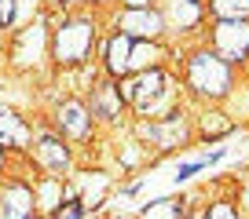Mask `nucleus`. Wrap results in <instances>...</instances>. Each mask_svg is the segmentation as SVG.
Wrapping results in <instances>:
<instances>
[{"label":"nucleus","instance_id":"f257e3e1","mask_svg":"<svg viewBox=\"0 0 249 219\" xmlns=\"http://www.w3.org/2000/svg\"><path fill=\"white\" fill-rule=\"evenodd\" d=\"M92 40H95V30H92V22H85V18L59 26L55 44H52L55 63H59V66H77V63H85V55L92 51Z\"/></svg>","mask_w":249,"mask_h":219},{"label":"nucleus","instance_id":"f03ea898","mask_svg":"<svg viewBox=\"0 0 249 219\" xmlns=\"http://www.w3.org/2000/svg\"><path fill=\"white\" fill-rule=\"evenodd\" d=\"M187 77H191V88H195V92L213 95V99L231 88V70H227V63L216 59V55H209V51H198L195 59H191Z\"/></svg>","mask_w":249,"mask_h":219},{"label":"nucleus","instance_id":"7ed1b4c3","mask_svg":"<svg viewBox=\"0 0 249 219\" xmlns=\"http://www.w3.org/2000/svg\"><path fill=\"white\" fill-rule=\"evenodd\" d=\"M213 47H216V59L224 63H242L249 55V22L242 18H227V22H216L213 30Z\"/></svg>","mask_w":249,"mask_h":219},{"label":"nucleus","instance_id":"20e7f679","mask_svg":"<svg viewBox=\"0 0 249 219\" xmlns=\"http://www.w3.org/2000/svg\"><path fill=\"white\" fill-rule=\"evenodd\" d=\"M165 95V77L161 70H143L136 80H128L124 84V99L132 102V106H140L143 113H150L154 110V102Z\"/></svg>","mask_w":249,"mask_h":219},{"label":"nucleus","instance_id":"39448f33","mask_svg":"<svg viewBox=\"0 0 249 219\" xmlns=\"http://www.w3.org/2000/svg\"><path fill=\"white\" fill-rule=\"evenodd\" d=\"M117 30H121V37L128 40H150L161 33V15L158 11H147V8H132V11H124L121 18H117Z\"/></svg>","mask_w":249,"mask_h":219},{"label":"nucleus","instance_id":"423d86ee","mask_svg":"<svg viewBox=\"0 0 249 219\" xmlns=\"http://www.w3.org/2000/svg\"><path fill=\"white\" fill-rule=\"evenodd\" d=\"M33 212V190L26 183H8L0 194V216L4 219H30Z\"/></svg>","mask_w":249,"mask_h":219},{"label":"nucleus","instance_id":"0eeeda50","mask_svg":"<svg viewBox=\"0 0 249 219\" xmlns=\"http://www.w3.org/2000/svg\"><path fill=\"white\" fill-rule=\"evenodd\" d=\"M59 125H62L66 135L81 139V135L88 132V110L81 106V102H62V106H59Z\"/></svg>","mask_w":249,"mask_h":219},{"label":"nucleus","instance_id":"6e6552de","mask_svg":"<svg viewBox=\"0 0 249 219\" xmlns=\"http://www.w3.org/2000/svg\"><path fill=\"white\" fill-rule=\"evenodd\" d=\"M128 51H132V40L117 33V37L107 44V66H110V73H117V77L128 73Z\"/></svg>","mask_w":249,"mask_h":219},{"label":"nucleus","instance_id":"1a4fd4ad","mask_svg":"<svg viewBox=\"0 0 249 219\" xmlns=\"http://www.w3.org/2000/svg\"><path fill=\"white\" fill-rule=\"evenodd\" d=\"M37 154H40V161H44L48 168H55V172H59V168H66V161H70V150L62 146L59 139H52V135L37 142Z\"/></svg>","mask_w":249,"mask_h":219},{"label":"nucleus","instance_id":"9d476101","mask_svg":"<svg viewBox=\"0 0 249 219\" xmlns=\"http://www.w3.org/2000/svg\"><path fill=\"white\" fill-rule=\"evenodd\" d=\"M117 110H121V88H99L92 99V113L95 117H117Z\"/></svg>","mask_w":249,"mask_h":219},{"label":"nucleus","instance_id":"9b49d317","mask_svg":"<svg viewBox=\"0 0 249 219\" xmlns=\"http://www.w3.org/2000/svg\"><path fill=\"white\" fill-rule=\"evenodd\" d=\"M158 47L150 44V40H140V44H132V51H128V73L132 70H154V63H158Z\"/></svg>","mask_w":249,"mask_h":219},{"label":"nucleus","instance_id":"f8f14e48","mask_svg":"<svg viewBox=\"0 0 249 219\" xmlns=\"http://www.w3.org/2000/svg\"><path fill=\"white\" fill-rule=\"evenodd\" d=\"M22 125H18V117L11 113V110L0 106V146H11V142H22Z\"/></svg>","mask_w":249,"mask_h":219},{"label":"nucleus","instance_id":"ddd939ff","mask_svg":"<svg viewBox=\"0 0 249 219\" xmlns=\"http://www.w3.org/2000/svg\"><path fill=\"white\" fill-rule=\"evenodd\" d=\"M213 15H220V22L227 18H249V0H213Z\"/></svg>","mask_w":249,"mask_h":219},{"label":"nucleus","instance_id":"4468645a","mask_svg":"<svg viewBox=\"0 0 249 219\" xmlns=\"http://www.w3.org/2000/svg\"><path fill=\"white\" fill-rule=\"evenodd\" d=\"M198 11H202V8H198L195 0H172V11H169V15L176 18L179 30H183V26H195L198 22Z\"/></svg>","mask_w":249,"mask_h":219},{"label":"nucleus","instance_id":"2eb2a0df","mask_svg":"<svg viewBox=\"0 0 249 219\" xmlns=\"http://www.w3.org/2000/svg\"><path fill=\"white\" fill-rule=\"evenodd\" d=\"M143 219H183L179 216V204L169 201V197H161V201L147 204V212H143Z\"/></svg>","mask_w":249,"mask_h":219},{"label":"nucleus","instance_id":"dca6fc26","mask_svg":"<svg viewBox=\"0 0 249 219\" xmlns=\"http://www.w3.org/2000/svg\"><path fill=\"white\" fill-rule=\"evenodd\" d=\"M18 15V0H0V26H11Z\"/></svg>","mask_w":249,"mask_h":219},{"label":"nucleus","instance_id":"f3484780","mask_svg":"<svg viewBox=\"0 0 249 219\" xmlns=\"http://www.w3.org/2000/svg\"><path fill=\"white\" fill-rule=\"evenodd\" d=\"M205 219H238V212H234V204L220 201V204H213V208H209V216H205Z\"/></svg>","mask_w":249,"mask_h":219},{"label":"nucleus","instance_id":"a211bd4d","mask_svg":"<svg viewBox=\"0 0 249 219\" xmlns=\"http://www.w3.org/2000/svg\"><path fill=\"white\" fill-rule=\"evenodd\" d=\"M81 212H85V208H81V201H66V208L55 212V219H81Z\"/></svg>","mask_w":249,"mask_h":219},{"label":"nucleus","instance_id":"6ab92c4d","mask_svg":"<svg viewBox=\"0 0 249 219\" xmlns=\"http://www.w3.org/2000/svg\"><path fill=\"white\" fill-rule=\"evenodd\" d=\"M224 121H209V117H205V135H209V132H224Z\"/></svg>","mask_w":249,"mask_h":219},{"label":"nucleus","instance_id":"aec40b11","mask_svg":"<svg viewBox=\"0 0 249 219\" xmlns=\"http://www.w3.org/2000/svg\"><path fill=\"white\" fill-rule=\"evenodd\" d=\"M0 164H4V146H0Z\"/></svg>","mask_w":249,"mask_h":219},{"label":"nucleus","instance_id":"412c9836","mask_svg":"<svg viewBox=\"0 0 249 219\" xmlns=\"http://www.w3.org/2000/svg\"><path fill=\"white\" fill-rule=\"evenodd\" d=\"M246 204H249V194H246Z\"/></svg>","mask_w":249,"mask_h":219},{"label":"nucleus","instance_id":"4be33fe9","mask_svg":"<svg viewBox=\"0 0 249 219\" xmlns=\"http://www.w3.org/2000/svg\"><path fill=\"white\" fill-rule=\"evenodd\" d=\"M33 219H37V216H33Z\"/></svg>","mask_w":249,"mask_h":219}]
</instances>
